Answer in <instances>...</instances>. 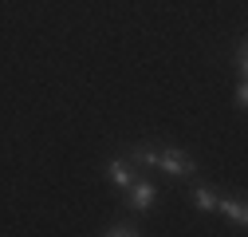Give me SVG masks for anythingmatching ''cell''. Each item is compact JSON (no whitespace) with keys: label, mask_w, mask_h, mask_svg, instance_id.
Masks as SVG:
<instances>
[{"label":"cell","mask_w":248,"mask_h":237,"mask_svg":"<svg viewBox=\"0 0 248 237\" xmlns=\"http://www.w3.org/2000/svg\"><path fill=\"white\" fill-rule=\"evenodd\" d=\"M158 170H166L173 178H193L197 174V162H193V154L177 151V146H166V151H158Z\"/></svg>","instance_id":"obj_1"},{"label":"cell","mask_w":248,"mask_h":237,"mask_svg":"<svg viewBox=\"0 0 248 237\" xmlns=\"http://www.w3.org/2000/svg\"><path fill=\"white\" fill-rule=\"evenodd\" d=\"M122 194H126V205H130V210H150L154 198H158V186L146 182V178H134V182L122 190Z\"/></svg>","instance_id":"obj_2"},{"label":"cell","mask_w":248,"mask_h":237,"mask_svg":"<svg viewBox=\"0 0 248 237\" xmlns=\"http://www.w3.org/2000/svg\"><path fill=\"white\" fill-rule=\"evenodd\" d=\"M107 178H110L118 190H126L138 174H134V162H130V158H110V162H107Z\"/></svg>","instance_id":"obj_3"},{"label":"cell","mask_w":248,"mask_h":237,"mask_svg":"<svg viewBox=\"0 0 248 237\" xmlns=\"http://www.w3.org/2000/svg\"><path fill=\"white\" fill-rule=\"evenodd\" d=\"M217 214L232 218L236 225H248V205H244V202H236V198H217Z\"/></svg>","instance_id":"obj_4"},{"label":"cell","mask_w":248,"mask_h":237,"mask_svg":"<svg viewBox=\"0 0 248 237\" xmlns=\"http://www.w3.org/2000/svg\"><path fill=\"white\" fill-rule=\"evenodd\" d=\"M193 205H197V210H217V198H221V194H217L213 186H193Z\"/></svg>","instance_id":"obj_5"},{"label":"cell","mask_w":248,"mask_h":237,"mask_svg":"<svg viewBox=\"0 0 248 237\" xmlns=\"http://www.w3.org/2000/svg\"><path fill=\"white\" fill-rule=\"evenodd\" d=\"M130 162H134V166H158V151H154V146H134V151H130Z\"/></svg>","instance_id":"obj_6"},{"label":"cell","mask_w":248,"mask_h":237,"mask_svg":"<svg viewBox=\"0 0 248 237\" xmlns=\"http://www.w3.org/2000/svg\"><path fill=\"white\" fill-rule=\"evenodd\" d=\"M107 233H110V237H138V233H142V229H138V225H134V221H114V225H110V229H107Z\"/></svg>","instance_id":"obj_7"},{"label":"cell","mask_w":248,"mask_h":237,"mask_svg":"<svg viewBox=\"0 0 248 237\" xmlns=\"http://www.w3.org/2000/svg\"><path fill=\"white\" fill-rule=\"evenodd\" d=\"M236 71H248V51H244V44L236 48Z\"/></svg>","instance_id":"obj_8"},{"label":"cell","mask_w":248,"mask_h":237,"mask_svg":"<svg viewBox=\"0 0 248 237\" xmlns=\"http://www.w3.org/2000/svg\"><path fill=\"white\" fill-rule=\"evenodd\" d=\"M244 103H248V87L240 83V87H236V107H244Z\"/></svg>","instance_id":"obj_9"}]
</instances>
